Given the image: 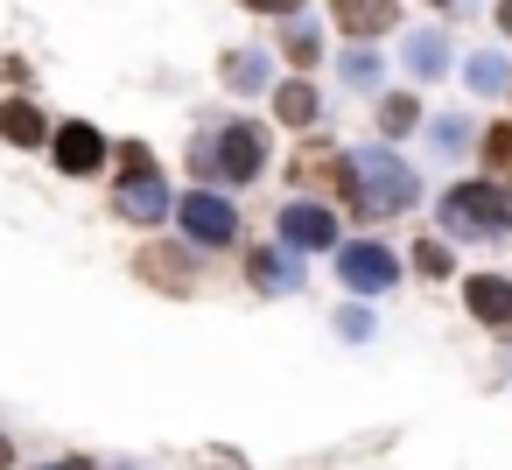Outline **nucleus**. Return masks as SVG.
I'll list each match as a JSON object with an SVG mask.
<instances>
[{
  "label": "nucleus",
  "mask_w": 512,
  "mask_h": 470,
  "mask_svg": "<svg viewBox=\"0 0 512 470\" xmlns=\"http://www.w3.org/2000/svg\"><path fill=\"white\" fill-rule=\"evenodd\" d=\"M274 120H288V127H309V120H316V92H309L302 78H295V85H281V92H274Z\"/></svg>",
  "instance_id": "f3484780"
},
{
  "label": "nucleus",
  "mask_w": 512,
  "mask_h": 470,
  "mask_svg": "<svg viewBox=\"0 0 512 470\" xmlns=\"http://www.w3.org/2000/svg\"><path fill=\"white\" fill-rule=\"evenodd\" d=\"M120 162H127V176H141V169H155V155H148L141 141H127V148H120Z\"/></svg>",
  "instance_id": "b1692460"
},
{
  "label": "nucleus",
  "mask_w": 512,
  "mask_h": 470,
  "mask_svg": "<svg viewBox=\"0 0 512 470\" xmlns=\"http://www.w3.org/2000/svg\"><path fill=\"white\" fill-rule=\"evenodd\" d=\"M330 8L351 29V43H372L379 29H393V0H330Z\"/></svg>",
  "instance_id": "9d476101"
},
{
  "label": "nucleus",
  "mask_w": 512,
  "mask_h": 470,
  "mask_svg": "<svg viewBox=\"0 0 512 470\" xmlns=\"http://www.w3.org/2000/svg\"><path fill=\"white\" fill-rule=\"evenodd\" d=\"M337 330L358 344V337H372V316H365V309H337Z\"/></svg>",
  "instance_id": "5701e85b"
},
{
  "label": "nucleus",
  "mask_w": 512,
  "mask_h": 470,
  "mask_svg": "<svg viewBox=\"0 0 512 470\" xmlns=\"http://www.w3.org/2000/svg\"><path fill=\"white\" fill-rule=\"evenodd\" d=\"M288 57H295V64H316V57H323V36H316L309 22H288Z\"/></svg>",
  "instance_id": "412c9836"
},
{
  "label": "nucleus",
  "mask_w": 512,
  "mask_h": 470,
  "mask_svg": "<svg viewBox=\"0 0 512 470\" xmlns=\"http://www.w3.org/2000/svg\"><path fill=\"white\" fill-rule=\"evenodd\" d=\"M246 8H260V15H288V8H302V0H246Z\"/></svg>",
  "instance_id": "393cba45"
},
{
  "label": "nucleus",
  "mask_w": 512,
  "mask_h": 470,
  "mask_svg": "<svg viewBox=\"0 0 512 470\" xmlns=\"http://www.w3.org/2000/svg\"><path fill=\"white\" fill-rule=\"evenodd\" d=\"M337 274H344V288H358V295H379V288H393L400 260H393L386 246L358 239V246H344V253H337Z\"/></svg>",
  "instance_id": "39448f33"
},
{
  "label": "nucleus",
  "mask_w": 512,
  "mask_h": 470,
  "mask_svg": "<svg viewBox=\"0 0 512 470\" xmlns=\"http://www.w3.org/2000/svg\"><path fill=\"white\" fill-rule=\"evenodd\" d=\"M225 85H232V92H267V57H260V50L225 57Z\"/></svg>",
  "instance_id": "2eb2a0df"
},
{
  "label": "nucleus",
  "mask_w": 512,
  "mask_h": 470,
  "mask_svg": "<svg viewBox=\"0 0 512 470\" xmlns=\"http://www.w3.org/2000/svg\"><path fill=\"white\" fill-rule=\"evenodd\" d=\"M281 246L288 253H330L337 246V218L323 204H288L281 211Z\"/></svg>",
  "instance_id": "423d86ee"
},
{
  "label": "nucleus",
  "mask_w": 512,
  "mask_h": 470,
  "mask_svg": "<svg viewBox=\"0 0 512 470\" xmlns=\"http://www.w3.org/2000/svg\"><path fill=\"white\" fill-rule=\"evenodd\" d=\"M120 211H127L134 225H155V218L169 211V190H162V176H155V169L127 176V190H120Z\"/></svg>",
  "instance_id": "1a4fd4ad"
},
{
  "label": "nucleus",
  "mask_w": 512,
  "mask_h": 470,
  "mask_svg": "<svg viewBox=\"0 0 512 470\" xmlns=\"http://www.w3.org/2000/svg\"><path fill=\"white\" fill-rule=\"evenodd\" d=\"M407 71H414L421 85L442 78V71H449V36H442V29H414V36H407Z\"/></svg>",
  "instance_id": "9b49d317"
},
{
  "label": "nucleus",
  "mask_w": 512,
  "mask_h": 470,
  "mask_svg": "<svg viewBox=\"0 0 512 470\" xmlns=\"http://www.w3.org/2000/svg\"><path fill=\"white\" fill-rule=\"evenodd\" d=\"M8 456H15V449H8V435H0V470H8Z\"/></svg>",
  "instance_id": "bb28decb"
},
{
  "label": "nucleus",
  "mask_w": 512,
  "mask_h": 470,
  "mask_svg": "<svg viewBox=\"0 0 512 470\" xmlns=\"http://www.w3.org/2000/svg\"><path fill=\"white\" fill-rule=\"evenodd\" d=\"M246 267H253V281H260V288H274V295L302 288V260H295V253H253Z\"/></svg>",
  "instance_id": "ddd939ff"
},
{
  "label": "nucleus",
  "mask_w": 512,
  "mask_h": 470,
  "mask_svg": "<svg viewBox=\"0 0 512 470\" xmlns=\"http://www.w3.org/2000/svg\"><path fill=\"white\" fill-rule=\"evenodd\" d=\"M176 218H183V232H190L197 246H225V239L239 232V211H232L225 197H211V190H190V197L176 204Z\"/></svg>",
  "instance_id": "20e7f679"
},
{
  "label": "nucleus",
  "mask_w": 512,
  "mask_h": 470,
  "mask_svg": "<svg viewBox=\"0 0 512 470\" xmlns=\"http://www.w3.org/2000/svg\"><path fill=\"white\" fill-rule=\"evenodd\" d=\"M428 141H435V155H463L470 148V120L442 113V120H428Z\"/></svg>",
  "instance_id": "6ab92c4d"
},
{
  "label": "nucleus",
  "mask_w": 512,
  "mask_h": 470,
  "mask_svg": "<svg viewBox=\"0 0 512 470\" xmlns=\"http://www.w3.org/2000/svg\"><path fill=\"white\" fill-rule=\"evenodd\" d=\"M57 470H85V463H78V456H71V463H57Z\"/></svg>",
  "instance_id": "cd10ccee"
},
{
  "label": "nucleus",
  "mask_w": 512,
  "mask_h": 470,
  "mask_svg": "<svg viewBox=\"0 0 512 470\" xmlns=\"http://www.w3.org/2000/svg\"><path fill=\"white\" fill-rule=\"evenodd\" d=\"M463 295H470V316H477V323H491V330L512 323V281H505V274H470Z\"/></svg>",
  "instance_id": "6e6552de"
},
{
  "label": "nucleus",
  "mask_w": 512,
  "mask_h": 470,
  "mask_svg": "<svg viewBox=\"0 0 512 470\" xmlns=\"http://www.w3.org/2000/svg\"><path fill=\"white\" fill-rule=\"evenodd\" d=\"M505 85H512V71H505V57H498V50H477V57H470V92H484V99H498Z\"/></svg>",
  "instance_id": "dca6fc26"
},
{
  "label": "nucleus",
  "mask_w": 512,
  "mask_h": 470,
  "mask_svg": "<svg viewBox=\"0 0 512 470\" xmlns=\"http://www.w3.org/2000/svg\"><path fill=\"white\" fill-rule=\"evenodd\" d=\"M442 225L470 232V239H505L512 232V197L498 183H463V190L442 197Z\"/></svg>",
  "instance_id": "f03ea898"
},
{
  "label": "nucleus",
  "mask_w": 512,
  "mask_h": 470,
  "mask_svg": "<svg viewBox=\"0 0 512 470\" xmlns=\"http://www.w3.org/2000/svg\"><path fill=\"white\" fill-rule=\"evenodd\" d=\"M414 267H421V274H449V246H435V239L414 246Z\"/></svg>",
  "instance_id": "4be33fe9"
},
{
  "label": "nucleus",
  "mask_w": 512,
  "mask_h": 470,
  "mask_svg": "<svg viewBox=\"0 0 512 470\" xmlns=\"http://www.w3.org/2000/svg\"><path fill=\"white\" fill-rule=\"evenodd\" d=\"M57 162H64L71 176H92V169L106 162V141H99V127H85V120L57 127Z\"/></svg>",
  "instance_id": "0eeeda50"
},
{
  "label": "nucleus",
  "mask_w": 512,
  "mask_h": 470,
  "mask_svg": "<svg viewBox=\"0 0 512 470\" xmlns=\"http://www.w3.org/2000/svg\"><path fill=\"white\" fill-rule=\"evenodd\" d=\"M0 134H8L15 148H43V141H50V127H43V113H36L29 99H8V106H0Z\"/></svg>",
  "instance_id": "f8f14e48"
},
{
  "label": "nucleus",
  "mask_w": 512,
  "mask_h": 470,
  "mask_svg": "<svg viewBox=\"0 0 512 470\" xmlns=\"http://www.w3.org/2000/svg\"><path fill=\"white\" fill-rule=\"evenodd\" d=\"M344 197H351L358 218H393V211H407L421 197V183H414V169L393 148H358L344 162Z\"/></svg>",
  "instance_id": "f257e3e1"
},
{
  "label": "nucleus",
  "mask_w": 512,
  "mask_h": 470,
  "mask_svg": "<svg viewBox=\"0 0 512 470\" xmlns=\"http://www.w3.org/2000/svg\"><path fill=\"white\" fill-rule=\"evenodd\" d=\"M379 78H386V57L365 50V43H351V50H344V85H351V92H379Z\"/></svg>",
  "instance_id": "4468645a"
},
{
  "label": "nucleus",
  "mask_w": 512,
  "mask_h": 470,
  "mask_svg": "<svg viewBox=\"0 0 512 470\" xmlns=\"http://www.w3.org/2000/svg\"><path fill=\"white\" fill-rule=\"evenodd\" d=\"M414 120H421V106H414L407 92H386V99H379V127H386V134H414Z\"/></svg>",
  "instance_id": "a211bd4d"
},
{
  "label": "nucleus",
  "mask_w": 512,
  "mask_h": 470,
  "mask_svg": "<svg viewBox=\"0 0 512 470\" xmlns=\"http://www.w3.org/2000/svg\"><path fill=\"white\" fill-rule=\"evenodd\" d=\"M211 155H218V176L246 183V176H260V162H267V134H260L253 120H232V127L211 141Z\"/></svg>",
  "instance_id": "7ed1b4c3"
},
{
  "label": "nucleus",
  "mask_w": 512,
  "mask_h": 470,
  "mask_svg": "<svg viewBox=\"0 0 512 470\" xmlns=\"http://www.w3.org/2000/svg\"><path fill=\"white\" fill-rule=\"evenodd\" d=\"M484 162H491V176H512V120H498L484 134Z\"/></svg>",
  "instance_id": "aec40b11"
},
{
  "label": "nucleus",
  "mask_w": 512,
  "mask_h": 470,
  "mask_svg": "<svg viewBox=\"0 0 512 470\" xmlns=\"http://www.w3.org/2000/svg\"><path fill=\"white\" fill-rule=\"evenodd\" d=\"M498 29H505V36H512V0H498Z\"/></svg>",
  "instance_id": "a878e982"
},
{
  "label": "nucleus",
  "mask_w": 512,
  "mask_h": 470,
  "mask_svg": "<svg viewBox=\"0 0 512 470\" xmlns=\"http://www.w3.org/2000/svg\"><path fill=\"white\" fill-rule=\"evenodd\" d=\"M435 8H449V0H435Z\"/></svg>",
  "instance_id": "c85d7f7f"
}]
</instances>
